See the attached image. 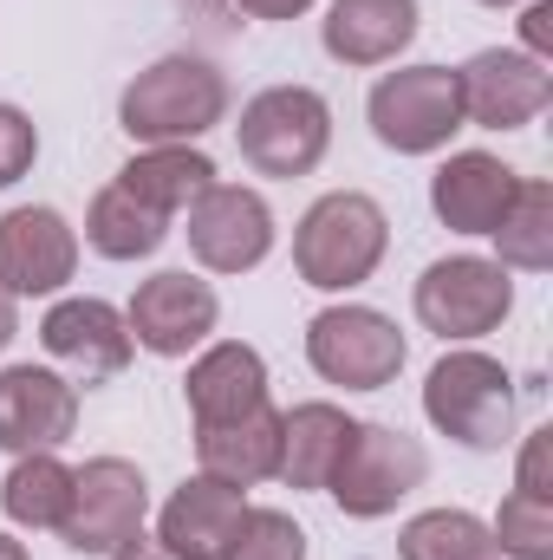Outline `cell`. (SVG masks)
<instances>
[{
    "mask_svg": "<svg viewBox=\"0 0 553 560\" xmlns=\"http://www.w3.org/2000/svg\"><path fill=\"white\" fill-rule=\"evenodd\" d=\"M222 118H228V79L209 59H196V52L156 59L118 98V125L138 143H196Z\"/></svg>",
    "mask_w": 553,
    "mask_h": 560,
    "instance_id": "cell-1",
    "label": "cell"
},
{
    "mask_svg": "<svg viewBox=\"0 0 553 560\" xmlns=\"http://www.w3.org/2000/svg\"><path fill=\"white\" fill-rule=\"evenodd\" d=\"M385 248H391L385 209H378L372 196H358V189H332V196H319V202L299 215L293 268H299L306 287H319V293H345V287H358V280L378 275Z\"/></svg>",
    "mask_w": 553,
    "mask_h": 560,
    "instance_id": "cell-2",
    "label": "cell"
},
{
    "mask_svg": "<svg viewBox=\"0 0 553 560\" xmlns=\"http://www.w3.org/2000/svg\"><path fill=\"white\" fill-rule=\"evenodd\" d=\"M423 418L462 450H502L515 436V378L489 352H443L423 378Z\"/></svg>",
    "mask_w": 553,
    "mask_h": 560,
    "instance_id": "cell-3",
    "label": "cell"
},
{
    "mask_svg": "<svg viewBox=\"0 0 553 560\" xmlns=\"http://www.w3.org/2000/svg\"><path fill=\"white\" fill-rule=\"evenodd\" d=\"M235 143L255 176H306L332 143V105L313 85H274L242 105Z\"/></svg>",
    "mask_w": 553,
    "mask_h": 560,
    "instance_id": "cell-4",
    "label": "cell"
},
{
    "mask_svg": "<svg viewBox=\"0 0 553 560\" xmlns=\"http://www.w3.org/2000/svg\"><path fill=\"white\" fill-rule=\"evenodd\" d=\"M404 332L391 313L378 306H326L313 313L306 326V359L326 385H345V392H385L398 372H404Z\"/></svg>",
    "mask_w": 553,
    "mask_h": 560,
    "instance_id": "cell-5",
    "label": "cell"
},
{
    "mask_svg": "<svg viewBox=\"0 0 553 560\" xmlns=\"http://www.w3.org/2000/svg\"><path fill=\"white\" fill-rule=\"evenodd\" d=\"M372 131L398 156H430L462 131V92L449 66H404L372 85Z\"/></svg>",
    "mask_w": 553,
    "mask_h": 560,
    "instance_id": "cell-6",
    "label": "cell"
},
{
    "mask_svg": "<svg viewBox=\"0 0 553 560\" xmlns=\"http://www.w3.org/2000/svg\"><path fill=\"white\" fill-rule=\"evenodd\" d=\"M423 476H430V456H423L416 436L391 430V423H358L326 489H332V502H339L352 522H378V515H391L411 489H423Z\"/></svg>",
    "mask_w": 553,
    "mask_h": 560,
    "instance_id": "cell-7",
    "label": "cell"
},
{
    "mask_svg": "<svg viewBox=\"0 0 553 560\" xmlns=\"http://www.w3.org/2000/svg\"><path fill=\"white\" fill-rule=\"evenodd\" d=\"M508 306H515V280L502 261H482V255L430 261L416 280V319L436 339H482L508 319Z\"/></svg>",
    "mask_w": 553,
    "mask_h": 560,
    "instance_id": "cell-8",
    "label": "cell"
},
{
    "mask_svg": "<svg viewBox=\"0 0 553 560\" xmlns=\"http://www.w3.org/2000/svg\"><path fill=\"white\" fill-rule=\"evenodd\" d=\"M150 515V482L138 463L125 456H98L85 469H72V509H66V548L72 555H111L118 541H131Z\"/></svg>",
    "mask_w": 553,
    "mask_h": 560,
    "instance_id": "cell-9",
    "label": "cell"
},
{
    "mask_svg": "<svg viewBox=\"0 0 553 560\" xmlns=\"http://www.w3.org/2000/svg\"><path fill=\"white\" fill-rule=\"evenodd\" d=\"M189 255L209 275H248L274 255V209L242 183H209L189 202Z\"/></svg>",
    "mask_w": 553,
    "mask_h": 560,
    "instance_id": "cell-10",
    "label": "cell"
},
{
    "mask_svg": "<svg viewBox=\"0 0 553 560\" xmlns=\"http://www.w3.org/2000/svg\"><path fill=\"white\" fill-rule=\"evenodd\" d=\"M456 92H462V125H482V131H521L548 112L553 79L541 59L515 52V46H489L475 52L462 72H456Z\"/></svg>",
    "mask_w": 553,
    "mask_h": 560,
    "instance_id": "cell-11",
    "label": "cell"
},
{
    "mask_svg": "<svg viewBox=\"0 0 553 560\" xmlns=\"http://www.w3.org/2000/svg\"><path fill=\"white\" fill-rule=\"evenodd\" d=\"M215 319H222L215 287L196 280L189 268H163V275H150L138 287V300H131V313H125L131 339H138L143 352H156V359H189V352L215 332Z\"/></svg>",
    "mask_w": 553,
    "mask_h": 560,
    "instance_id": "cell-12",
    "label": "cell"
},
{
    "mask_svg": "<svg viewBox=\"0 0 553 560\" xmlns=\"http://www.w3.org/2000/svg\"><path fill=\"white\" fill-rule=\"evenodd\" d=\"M72 275H79V235L59 209L0 215V287L7 293H59Z\"/></svg>",
    "mask_w": 553,
    "mask_h": 560,
    "instance_id": "cell-13",
    "label": "cell"
},
{
    "mask_svg": "<svg viewBox=\"0 0 553 560\" xmlns=\"http://www.w3.org/2000/svg\"><path fill=\"white\" fill-rule=\"evenodd\" d=\"M72 430H79V392L59 372H39V365L0 372V450L13 456L59 450Z\"/></svg>",
    "mask_w": 553,
    "mask_h": 560,
    "instance_id": "cell-14",
    "label": "cell"
},
{
    "mask_svg": "<svg viewBox=\"0 0 553 560\" xmlns=\"http://www.w3.org/2000/svg\"><path fill=\"white\" fill-rule=\"evenodd\" d=\"M39 339H46V352H52L59 365H72L85 385L118 378V372L131 365V352H138L125 313L105 306V300H59V306L39 319Z\"/></svg>",
    "mask_w": 553,
    "mask_h": 560,
    "instance_id": "cell-15",
    "label": "cell"
},
{
    "mask_svg": "<svg viewBox=\"0 0 553 560\" xmlns=\"http://www.w3.org/2000/svg\"><path fill=\"white\" fill-rule=\"evenodd\" d=\"M242 515H248V489L215 482V476H189V482L163 502L156 541H163L169 555H183V560H222Z\"/></svg>",
    "mask_w": 553,
    "mask_h": 560,
    "instance_id": "cell-16",
    "label": "cell"
},
{
    "mask_svg": "<svg viewBox=\"0 0 553 560\" xmlns=\"http://www.w3.org/2000/svg\"><path fill=\"white\" fill-rule=\"evenodd\" d=\"M515 170L502 163V156H489V150H456L443 170H436V183H430V209L443 215V229H456V235H489L495 222H502V209L515 202Z\"/></svg>",
    "mask_w": 553,
    "mask_h": 560,
    "instance_id": "cell-17",
    "label": "cell"
},
{
    "mask_svg": "<svg viewBox=\"0 0 553 560\" xmlns=\"http://www.w3.org/2000/svg\"><path fill=\"white\" fill-rule=\"evenodd\" d=\"M261 405H268V365H261L255 346L228 339V346H209L189 365V418H196V430L235 423L248 411H261Z\"/></svg>",
    "mask_w": 553,
    "mask_h": 560,
    "instance_id": "cell-18",
    "label": "cell"
},
{
    "mask_svg": "<svg viewBox=\"0 0 553 560\" xmlns=\"http://www.w3.org/2000/svg\"><path fill=\"white\" fill-rule=\"evenodd\" d=\"M319 33L339 66H391L416 39V0H332Z\"/></svg>",
    "mask_w": 553,
    "mask_h": 560,
    "instance_id": "cell-19",
    "label": "cell"
},
{
    "mask_svg": "<svg viewBox=\"0 0 553 560\" xmlns=\"http://www.w3.org/2000/svg\"><path fill=\"white\" fill-rule=\"evenodd\" d=\"M352 430H358V418H345L339 405H293L280 418V469L274 476L286 489H326L332 469H339V456H345V443H352Z\"/></svg>",
    "mask_w": 553,
    "mask_h": 560,
    "instance_id": "cell-20",
    "label": "cell"
},
{
    "mask_svg": "<svg viewBox=\"0 0 553 560\" xmlns=\"http://www.w3.org/2000/svg\"><path fill=\"white\" fill-rule=\"evenodd\" d=\"M196 456H202V476L215 482H235V489H255L280 469V411L261 405L235 423H209L196 430Z\"/></svg>",
    "mask_w": 553,
    "mask_h": 560,
    "instance_id": "cell-21",
    "label": "cell"
},
{
    "mask_svg": "<svg viewBox=\"0 0 553 560\" xmlns=\"http://www.w3.org/2000/svg\"><path fill=\"white\" fill-rule=\"evenodd\" d=\"M209 183H215V163L196 143H150V150H138L118 170V189L138 196L143 209H156V215H183Z\"/></svg>",
    "mask_w": 553,
    "mask_h": 560,
    "instance_id": "cell-22",
    "label": "cell"
},
{
    "mask_svg": "<svg viewBox=\"0 0 553 560\" xmlns=\"http://www.w3.org/2000/svg\"><path fill=\"white\" fill-rule=\"evenodd\" d=\"M489 235H495V248H502V268L548 275L553 268V183L521 176V183H515V202L502 209V222H495Z\"/></svg>",
    "mask_w": 553,
    "mask_h": 560,
    "instance_id": "cell-23",
    "label": "cell"
},
{
    "mask_svg": "<svg viewBox=\"0 0 553 560\" xmlns=\"http://www.w3.org/2000/svg\"><path fill=\"white\" fill-rule=\"evenodd\" d=\"M85 242H92L105 261H143V255H156V248L169 242V215L143 209L138 196H125V189L111 183V189H98V202H92V215H85Z\"/></svg>",
    "mask_w": 553,
    "mask_h": 560,
    "instance_id": "cell-24",
    "label": "cell"
},
{
    "mask_svg": "<svg viewBox=\"0 0 553 560\" xmlns=\"http://www.w3.org/2000/svg\"><path fill=\"white\" fill-rule=\"evenodd\" d=\"M0 509L20 522V528H66V509H72V469L52 456V450H33L7 469L0 482Z\"/></svg>",
    "mask_w": 553,
    "mask_h": 560,
    "instance_id": "cell-25",
    "label": "cell"
},
{
    "mask_svg": "<svg viewBox=\"0 0 553 560\" xmlns=\"http://www.w3.org/2000/svg\"><path fill=\"white\" fill-rule=\"evenodd\" d=\"M398 560H495V535L462 509H430L398 535Z\"/></svg>",
    "mask_w": 553,
    "mask_h": 560,
    "instance_id": "cell-26",
    "label": "cell"
},
{
    "mask_svg": "<svg viewBox=\"0 0 553 560\" xmlns=\"http://www.w3.org/2000/svg\"><path fill=\"white\" fill-rule=\"evenodd\" d=\"M222 560H306V535L293 515L280 509H248L228 535V555Z\"/></svg>",
    "mask_w": 553,
    "mask_h": 560,
    "instance_id": "cell-27",
    "label": "cell"
},
{
    "mask_svg": "<svg viewBox=\"0 0 553 560\" xmlns=\"http://www.w3.org/2000/svg\"><path fill=\"white\" fill-rule=\"evenodd\" d=\"M489 535H495V555H508V560H553V502L508 495Z\"/></svg>",
    "mask_w": 553,
    "mask_h": 560,
    "instance_id": "cell-28",
    "label": "cell"
},
{
    "mask_svg": "<svg viewBox=\"0 0 553 560\" xmlns=\"http://www.w3.org/2000/svg\"><path fill=\"white\" fill-rule=\"evenodd\" d=\"M33 156H39V131H33V118H26L20 105H0V189L20 183V176L33 170Z\"/></svg>",
    "mask_w": 553,
    "mask_h": 560,
    "instance_id": "cell-29",
    "label": "cell"
},
{
    "mask_svg": "<svg viewBox=\"0 0 553 560\" xmlns=\"http://www.w3.org/2000/svg\"><path fill=\"white\" fill-rule=\"evenodd\" d=\"M515 495H528V502H553V430H534V436L521 443Z\"/></svg>",
    "mask_w": 553,
    "mask_h": 560,
    "instance_id": "cell-30",
    "label": "cell"
},
{
    "mask_svg": "<svg viewBox=\"0 0 553 560\" xmlns=\"http://www.w3.org/2000/svg\"><path fill=\"white\" fill-rule=\"evenodd\" d=\"M521 39H528V59L548 66V52H553V7L548 0H534V7L521 13Z\"/></svg>",
    "mask_w": 553,
    "mask_h": 560,
    "instance_id": "cell-31",
    "label": "cell"
},
{
    "mask_svg": "<svg viewBox=\"0 0 553 560\" xmlns=\"http://www.w3.org/2000/svg\"><path fill=\"white\" fill-rule=\"evenodd\" d=\"M248 20H293V13H306L313 0H235Z\"/></svg>",
    "mask_w": 553,
    "mask_h": 560,
    "instance_id": "cell-32",
    "label": "cell"
},
{
    "mask_svg": "<svg viewBox=\"0 0 553 560\" xmlns=\"http://www.w3.org/2000/svg\"><path fill=\"white\" fill-rule=\"evenodd\" d=\"M111 560H183V555H169V548H163V541H150V535H131V541H118V548H111Z\"/></svg>",
    "mask_w": 553,
    "mask_h": 560,
    "instance_id": "cell-33",
    "label": "cell"
},
{
    "mask_svg": "<svg viewBox=\"0 0 553 560\" xmlns=\"http://www.w3.org/2000/svg\"><path fill=\"white\" fill-rule=\"evenodd\" d=\"M13 332H20V313H13V293L0 287V352L13 346Z\"/></svg>",
    "mask_w": 553,
    "mask_h": 560,
    "instance_id": "cell-34",
    "label": "cell"
},
{
    "mask_svg": "<svg viewBox=\"0 0 553 560\" xmlns=\"http://www.w3.org/2000/svg\"><path fill=\"white\" fill-rule=\"evenodd\" d=\"M0 560H26V548H20L13 535H0Z\"/></svg>",
    "mask_w": 553,
    "mask_h": 560,
    "instance_id": "cell-35",
    "label": "cell"
},
{
    "mask_svg": "<svg viewBox=\"0 0 553 560\" xmlns=\"http://www.w3.org/2000/svg\"><path fill=\"white\" fill-rule=\"evenodd\" d=\"M189 7H196L202 20H215V13H222V0H189Z\"/></svg>",
    "mask_w": 553,
    "mask_h": 560,
    "instance_id": "cell-36",
    "label": "cell"
},
{
    "mask_svg": "<svg viewBox=\"0 0 553 560\" xmlns=\"http://www.w3.org/2000/svg\"><path fill=\"white\" fill-rule=\"evenodd\" d=\"M482 7H521V0H482Z\"/></svg>",
    "mask_w": 553,
    "mask_h": 560,
    "instance_id": "cell-37",
    "label": "cell"
}]
</instances>
